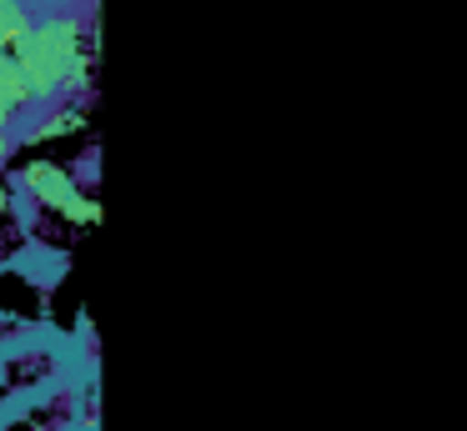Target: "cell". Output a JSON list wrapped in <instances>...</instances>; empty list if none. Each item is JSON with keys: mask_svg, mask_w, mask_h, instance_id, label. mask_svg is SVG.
Wrapping results in <instances>:
<instances>
[{"mask_svg": "<svg viewBox=\"0 0 467 431\" xmlns=\"http://www.w3.org/2000/svg\"><path fill=\"white\" fill-rule=\"evenodd\" d=\"M11 66L26 86L31 110L66 106V96L91 90V46H86V15L81 10H36L31 26L11 40Z\"/></svg>", "mask_w": 467, "mask_h": 431, "instance_id": "obj_1", "label": "cell"}, {"mask_svg": "<svg viewBox=\"0 0 467 431\" xmlns=\"http://www.w3.org/2000/svg\"><path fill=\"white\" fill-rule=\"evenodd\" d=\"M5 176H11V170H5ZM11 180L21 186V196L31 200V206L51 210V216L71 221V226H96V221H101L96 196L76 180L71 166H56V160H26Z\"/></svg>", "mask_w": 467, "mask_h": 431, "instance_id": "obj_2", "label": "cell"}, {"mask_svg": "<svg viewBox=\"0 0 467 431\" xmlns=\"http://www.w3.org/2000/svg\"><path fill=\"white\" fill-rule=\"evenodd\" d=\"M31 15H36V10L26 5V0H0V50L11 46L26 26H31Z\"/></svg>", "mask_w": 467, "mask_h": 431, "instance_id": "obj_3", "label": "cell"}, {"mask_svg": "<svg viewBox=\"0 0 467 431\" xmlns=\"http://www.w3.org/2000/svg\"><path fill=\"white\" fill-rule=\"evenodd\" d=\"M16 146H21V120L11 116V110H0V176L11 170V156Z\"/></svg>", "mask_w": 467, "mask_h": 431, "instance_id": "obj_4", "label": "cell"}, {"mask_svg": "<svg viewBox=\"0 0 467 431\" xmlns=\"http://www.w3.org/2000/svg\"><path fill=\"white\" fill-rule=\"evenodd\" d=\"M26 5H31V0H26Z\"/></svg>", "mask_w": 467, "mask_h": 431, "instance_id": "obj_5", "label": "cell"}]
</instances>
